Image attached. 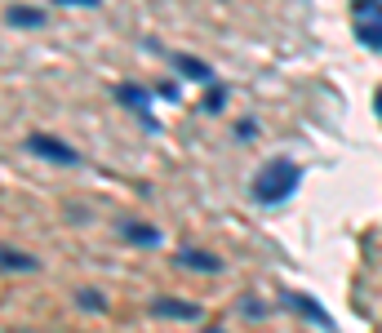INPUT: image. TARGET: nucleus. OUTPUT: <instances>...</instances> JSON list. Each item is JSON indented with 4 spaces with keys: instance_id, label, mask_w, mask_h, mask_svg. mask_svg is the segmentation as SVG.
Returning <instances> with one entry per match:
<instances>
[{
    "instance_id": "0eeeda50",
    "label": "nucleus",
    "mask_w": 382,
    "mask_h": 333,
    "mask_svg": "<svg viewBox=\"0 0 382 333\" xmlns=\"http://www.w3.org/2000/svg\"><path fill=\"white\" fill-rule=\"evenodd\" d=\"M178 266H191V271H218V258H213V254H205V249H182V254H178Z\"/></svg>"
},
{
    "instance_id": "1a4fd4ad",
    "label": "nucleus",
    "mask_w": 382,
    "mask_h": 333,
    "mask_svg": "<svg viewBox=\"0 0 382 333\" xmlns=\"http://www.w3.org/2000/svg\"><path fill=\"white\" fill-rule=\"evenodd\" d=\"M178 72L182 76H191V80H201V85H213V72L201 62V58H187V54H178Z\"/></svg>"
},
{
    "instance_id": "dca6fc26",
    "label": "nucleus",
    "mask_w": 382,
    "mask_h": 333,
    "mask_svg": "<svg viewBox=\"0 0 382 333\" xmlns=\"http://www.w3.org/2000/svg\"><path fill=\"white\" fill-rule=\"evenodd\" d=\"M373 111H378V115H382V89H378V98H373Z\"/></svg>"
},
{
    "instance_id": "20e7f679",
    "label": "nucleus",
    "mask_w": 382,
    "mask_h": 333,
    "mask_svg": "<svg viewBox=\"0 0 382 333\" xmlns=\"http://www.w3.org/2000/svg\"><path fill=\"white\" fill-rule=\"evenodd\" d=\"M116 103L134 107V111H138V120H147V115H152V94L138 89V85H116ZM147 125H152V120H147Z\"/></svg>"
},
{
    "instance_id": "423d86ee",
    "label": "nucleus",
    "mask_w": 382,
    "mask_h": 333,
    "mask_svg": "<svg viewBox=\"0 0 382 333\" xmlns=\"http://www.w3.org/2000/svg\"><path fill=\"white\" fill-rule=\"evenodd\" d=\"M152 311L156 315H174V320H201V307L196 303H178V298H156Z\"/></svg>"
},
{
    "instance_id": "9b49d317",
    "label": "nucleus",
    "mask_w": 382,
    "mask_h": 333,
    "mask_svg": "<svg viewBox=\"0 0 382 333\" xmlns=\"http://www.w3.org/2000/svg\"><path fill=\"white\" fill-rule=\"evenodd\" d=\"M125 240H134V244H156L160 231H156V227H134V222H129V227H125Z\"/></svg>"
},
{
    "instance_id": "4468645a",
    "label": "nucleus",
    "mask_w": 382,
    "mask_h": 333,
    "mask_svg": "<svg viewBox=\"0 0 382 333\" xmlns=\"http://www.w3.org/2000/svg\"><path fill=\"white\" fill-rule=\"evenodd\" d=\"M236 138H258V125L254 120H240L236 125Z\"/></svg>"
},
{
    "instance_id": "f03ea898",
    "label": "nucleus",
    "mask_w": 382,
    "mask_h": 333,
    "mask_svg": "<svg viewBox=\"0 0 382 333\" xmlns=\"http://www.w3.org/2000/svg\"><path fill=\"white\" fill-rule=\"evenodd\" d=\"M356 40L382 54V0H356Z\"/></svg>"
},
{
    "instance_id": "7ed1b4c3",
    "label": "nucleus",
    "mask_w": 382,
    "mask_h": 333,
    "mask_svg": "<svg viewBox=\"0 0 382 333\" xmlns=\"http://www.w3.org/2000/svg\"><path fill=\"white\" fill-rule=\"evenodd\" d=\"M27 147H31L36 156H45V160H58V164H76V160H80V156L72 152L67 142H58V138H45V133H36V138H31Z\"/></svg>"
},
{
    "instance_id": "f257e3e1",
    "label": "nucleus",
    "mask_w": 382,
    "mask_h": 333,
    "mask_svg": "<svg viewBox=\"0 0 382 333\" xmlns=\"http://www.w3.org/2000/svg\"><path fill=\"white\" fill-rule=\"evenodd\" d=\"M298 182H303V169L289 164L285 156H276V160H267V164L254 174V187H249V191H254L258 205H285Z\"/></svg>"
},
{
    "instance_id": "ddd939ff",
    "label": "nucleus",
    "mask_w": 382,
    "mask_h": 333,
    "mask_svg": "<svg viewBox=\"0 0 382 333\" xmlns=\"http://www.w3.org/2000/svg\"><path fill=\"white\" fill-rule=\"evenodd\" d=\"M80 307H85V311H103L107 303H103V298H98L94 289H85V293H80Z\"/></svg>"
},
{
    "instance_id": "f8f14e48",
    "label": "nucleus",
    "mask_w": 382,
    "mask_h": 333,
    "mask_svg": "<svg viewBox=\"0 0 382 333\" xmlns=\"http://www.w3.org/2000/svg\"><path fill=\"white\" fill-rule=\"evenodd\" d=\"M227 107V89L223 85H209V94H205V111H223Z\"/></svg>"
},
{
    "instance_id": "9d476101",
    "label": "nucleus",
    "mask_w": 382,
    "mask_h": 333,
    "mask_svg": "<svg viewBox=\"0 0 382 333\" xmlns=\"http://www.w3.org/2000/svg\"><path fill=\"white\" fill-rule=\"evenodd\" d=\"M5 18H9L13 27H40V23H45V13H40V9H27V5H13Z\"/></svg>"
},
{
    "instance_id": "6e6552de",
    "label": "nucleus",
    "mask_w": 382,
    "mask_h": 333,
    "mask_svg": "<svg viewBox=\"0 0 382 333\" xmlns=\"http://www.w3.org/2000/svg\"><path fill=\"white\" fill-rule=\"evenodd\" d=\"M0 266H5V271H36V258L31 254H18V249H0Z\"/></svg>"
},
{
    "instance_id": "2eb2a0df",
    "label": "nucleus",
    "mask_w": 382,
    "mask_h": 333,
    "mask_svg": "<svg viewBox=\"0 0 382 333\" xmlns=\"http://www.w3.org/2000/svg\"><path fill=\"white\" fill-rule=\"evenodd\" d=\"M58 5H85V9H94L98 0H58Z\"/></svg>"
},
{
    "instance_id": "39448f33",
    "label": "nucleus",
    "mask_w": 382,
    "mask_h": 333,
    "mask_svg": "<svg viewBox=\"0 0 382 333\" xmlns=\"http://www.w3.org/2000/svg\"><path fill=\"white\" fill-rule=\"evenodd\" d=\"M285 307H293L298 315H307V320H315V324H325V329L334 324V320H329V311H325L320 303H311L307 293H285Z\"/></svg>"
}]
</instances>
